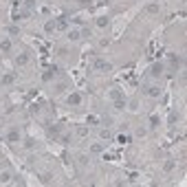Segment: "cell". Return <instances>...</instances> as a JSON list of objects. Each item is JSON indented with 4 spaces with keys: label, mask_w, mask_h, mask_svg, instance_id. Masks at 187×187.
<instances>
[{
    "label": "cell",
    "mask_w": 187,
    "mask_h": 187,
    "mask_svg": "<svg viewBox=\"0 0 187 187\" xmlns=\"http://www.w3.org/2000/svg\"><path fill=\"white\" fill-rule=\"evenodd\" d=\"M92 66H95L97 71H110V68H112V64H110V62H106V60H101V57H95Z\"/></svg>",
    "instance_id": "6da1fadb"
},
{
    "label": "cell",
    "mask_w": 187,
    "mask_h": 187,
    "mask_svg": "<svg viewBox=\"0 0 187 187\" xmlns=\"http://www.w3.org/2000/svg\"><path fill=\"white\" fill-rule=\"evenodd\" d=\"M66 104L68 106H79L82 104V95H79V92H71V95L66 97Z\"/></svg>",
    "instance_id": "7a4b0ae2"
},
{
    "label": "cell",
    "mask_w": 187,
    "mask_h": 187,
    "mask_svg": "<svg viewBox=\"0 0 187 187\" xmlns=\"http://www.w3.org/2000/svg\"><path fill=\"white\" fill-rule=\"evenodd\" d=\"M20 141V132L16 130V128H11L9 132H7V143H18Z\"/></svg>",
    "instance_id": "3957f363"
},
{
    "label": "cell",
    "mask_w": 187,
    "mask_h": 187,
    "mask_svg": "<svg viewBox=\"0 0 187 187\" xmlns=\"http://www.w3.org/2000/svg\"><path fill=\"white\" fill-rule=\"evenodd\" d=\"M13 82H16V73H7V75L0 77V84H2V86H11Z\"/></svg>",
    "instance_id": "277c9868"
},
{
    "label": "cell",
    "mask_w": 187,
    "mask_h": 187,
    "mask_svg": "<svg viewBox=\"0 0 187 187\" xmlns=\"http://www.w3.org/2000/svg\"><path fill=\"white\" fill-rule=\"evenodd\" d=\"M11 46H13V44H11V40H9V38H2V40H0V51H2V53H9V51H11Z\"/></svg>",
    "instance_id": "5b68a950"
},
{
    "label": "cell",
    "mask_w": 187,
    "mask_h": 187,
    "mask_svg": "<svg viewBox=\"0 0 187 187\" xmlns=\"http://www.w3.org/2000/svg\"><path fill=\"white\" fill-rule=\"evenodd\" d=\"M66 38L71 40V42H77V40H82V31H77V29H71L66 33Z\"/></svg>",
    "instance_id": "8992f818"
},
{
    "label": "cell",
    "mask_w": 187,
    "mask_h": 187,
    "mask_svg": "<svg viewBox=\"0 0 187 187\" xmlns=\"http://www.w3.org/2000/svg\"><path fill=\"white\" fill-rule=\"evenodd\" d=\"M57 71H60L57 66H53V68H49V71H46V73L42 75V79H44V82H51V79H53V75H55Z\"/></svg>",
    "instance_id": "52a82bcc"
},
{
    "label": "cell",
    "mask_w": 187,
    "mask_h": 187,
    "mask_svg": "<svg viewBox=\"0 0 187 187\" xmlns=\"http://www.w3.org/2000/svg\"><path fill=\"white\" fill-rule=\"evenodd\" d=\"M16 64H18V66H27V64H29V55H27V53H20V55L16 57Z\"/></svg>",
    "instance_id": "ba28073f"
},
{
    "label": "cell",
    "mask_w": 187,
    "mask_h": 187,
    "mask_svg": "<svg viewBox=\"0 0 187 187\" xmlns=\"http://www.w3.org/2000/svg\"><path fill=\"white\" fill-rule=\"evenodd\" d=\"M161 75H163V64L158 62V64L152 66V77H161Z\"/></svg>",
    "instance_id": "9c48e42d"
},
{
    "label": "cell",
    "mask_w": 187,
    "mask_h": 187,
    "mask_svg": "<svg viewBox=\"0 0 187 187\" xmlns=\"http://www.w3.org/2000/svg\"><path fill=\"white\" fill-rule=\"evenodd\" d=\"M108 24H110V20H108L106 16H101V18H97V27H99V29H106Z\"/></svg>",
    "instance_id": "30bf717a"
},
{
    "label": "cell",
    "mask_w": 187,
    "mask_h": 187,
    "mask_svg": "<svg viewBox=\"0 0 187 187\" xmlns=\"http://www.w3.org/2000/svg\"><path fill=\"white\" fill-rule=\"evenodd\" d=\"M148 95H150V97H161V88H158V86H150V88H148Z\"/></svg>",
    "instance_id": "8fae6325"
},
{
    "label": "cell",
    "mask_w": 187,
    "mask_h": 187,
    "mask_svg": "<svg viewBox=\"0 0 187 187\" xmlns=\"http://www.w3.org/2000/svg\"><path fill=\"white\" fill-rule=\"evenodd\" d=\"M90 152H92V154H101V152H104V145H101V143H92V145H90Z\"/></svg>",
    "instance_id": "7c38bea8"
},
{
    "label": "cell",
    "mask_w": 187,
    "mask_h": 187,
    "mask_svg": "<svg viewBox=\"0 0 187 187\" xmlns=\"http://www.w3.org/2000/svg\"><path fill=\"white\" fill-rule=\"evenodd\" d=\"M55 29H57V27H55V22H53V20H49V22L44 24V31H46V33H53Z\"/></svg>",
    "instance_id": "4fadbf2b"
},
{
    "label": "cell",
    "mask_w": 187,
    "mask_h": 187,
    "mask_svg": "<svg viewBox=\"0 0 187 187\" xmlns=\"http://www.w3.org/2000/svg\"><path fill=\"white\" fill-rule=\"evenodd\" d=\"M114 110H126V101L123 99H114Z\"/></svg>",
    "instance_id": "5bb4252c"
},
{
    "label": "cell",
    "mask_w": 187,
    "mask_h": 187,
    "mask_svg": "<svg viewBox=\"0 0 187 187\" xmlns=\"http://www.w3.org/2000/svg\"><path fill=\"white\" fill-rule=\"evenodd\" d=\"M11 180V174L9 172H0V183H9Z\"/></svg>",
    "instance_id": "9a60e30c"
},
{
    "label": "cell",
    "mask_w": 187,
    "mask_h": 187,
    "mask_svg": "<svg viewBox=\"0 0 187 187\" xmlns=\"http://www.w3.org/2000/svg\"><path fill=\"white\" fill-rule=\"evenodd\" d=\"M174 167H176V163H174V161H167L165 165H163V170H165V172H172Z\"/></svg>",
    "instance_id": "2e32d148"
},
{
    "label": "cell",
    "mask_w": 187,
    "mask_h": 187,
    "mask_svg": "<svg viewBox=\"0 0 187 187\" xmlns=\"http://www.w3.org/2000/svg\"><path fill=\"white\" fill-rule=\"evenodd\" d=\"M119 143H132V136L130 134H121L119 136Z\"/></svg>",
    "instance_id": "e0dca14e"
},
{
    "label": "cell",
    "mask_w": 187,
    "mask_h": 187,
    "mask_svg": "<svg viewBox=\"0 0 187 187\" xmlns=\"http://www.w3.org/2000/svg\"><path fill=\"white\" fill-rule=\"evenodd\" d=\"M55 27H57V29H62V31H66V29H68V22H66V20H60Z\"/></svg>",
    "instance_id": "ac0fdd59"
},
{
    "label": "cell",
    "mask_w": 187,
    "mask_h": 187,
    "mask_svg": "<svg viewBox=\"0 0 187 187\" xmlns=\"http://www.w3.org/2000/svg\"><path fill=\"white\" fill-rule=\"evenodd\" d=\"M24 7H27L29 11H33V9H35V0H24Z\"/></svg>",
    "instance_id": "d6986e66"
},
{
    "label": "cell",
    "mask_w": 187,
    "mask_h": 187,
    "mask_svg": "<svg viewBox=\"0 0 187 187\" xmlns=\"http://www.w3.org/2000/svg\"><path fill=\"white\" fill-rule=\"evenodd\" d=\"M99 136L104 139V141H106V139H110V130H106V128H104V130H99Z\"/></svg>",
    "instance_id": "ffe728a7"
},
{
    "label": "cell",
    "mask_w": 187,
    "mask_h": 187,
    "mask_svg": "<svg viewBox=\"0 0 187 187\" xmlns=\"http://www.w3.org/2000/svg\"><path fill=\"white\" fill-rule=\"evenodd\" d=\"M77 134H79V136H86V134H88V128H86V126H79V128H77Z\"/></svg>",
    "instance_id": "44dd1931"
},
{
    "label": "cell",
    "mask_w": 187,
    "mask_h": 187,
    "mask_svg": "<svg viewBox=\"0 0 187 187\" xmlns=\"http://www.w3.org/2000/svg\"><path fill=\"white\" fill-rule=\"evenodd\" d=\"M150 126H152V128H156V126H158V117H156V114H152V117H150Z\"/></svg>",
    "instance_id": "7402d4cb"
},
{
    "label": "cell",
    "mask_w": 187,
    "mask_h": 187,
    "mask_svg": "<svg viewBox=\"0 0 187 187\" xmlns=\"http://www.w3.org/2000/svg\"><path fill=\"white\" fill-rule=\"evenodd\" d=\"M110 97H112V99H121V92H119V88H114V90L110 92Z\"/></svg>",
    "instance_id": "603a6c76"
},
{
    "label": "cell",
    "mask_w": 187,
    "mask_h": 187,
    "mask_svg": "<svg viewBox=\"0 0 187 187\" xmlns=\"http://www.w3.org/2000/svg\"><path fill=\"white\" fill-rule=\"evenodd\" d=\"M88 123H92V126H97V123H99V119H97L95 114H88Z\"/></svg>",
    "instance_id": "cb8c5ba5"
},
{
    "label": "cell",
    "mask_w": 187,
    "mask_h": 187,
    "mask_svg": "<svg viewBox=\"0 0 187 187\" xmlns=\"http://www.w3.org/2000/svg\"><path fill=\"white\" fill-rule=\"evenodd\" d=\"M158 11V5H148V13H156Z\"/></svg>",
    "instance_id": "d4e9b609"
},
{
    "label": "cell",
    "mask_w": 187,
    "mask_h": 187,
    "mask_svg": "<svg viewBox=\"0 0 187 187\" xmlns=\"http://www.w3.org/2000/svg\"><path fill=\"white\" fill-rule=\"evenodd\" d=\"M7 31H9V35H18V33H20V29H18V27H9Z\"/></svg>",
    "instance_id": "484cf974"
},
{
    "label": "cell",
    "mask_w": 187,
    "mask_h": 187,
    "mask_svg": "<svg viewBox=\"0 0 187 187\" xmlns=\"http://www.w3.org/2000/svg\"><path fill=\"white\" fill-rule=\"evenodd\" d=\"M176 121H178V112H172L170 114V123H176Z\"/></svg>",
    "instance_id": "4316f807"
},
{
    "label": "cell",
    "mask_w": 187,
    "mask_h": 187,
    "mask_svg": "<svg viewBox=\"0 0 187 187\" xmlns=\"http://www.w3.org/2000/svg\"><path fill=\"white\" fill-rule=\"evenodd\" d=\"M77 161H79V163H82V165H88V156H86V154H82V156H79V158H77Z\"/></svg>",
    "instance_id": "83f0119b"
},
{
    "label": "cell",
    "mask_w": 187,
    "mask_h": 187,
    "mask_svg": "<svg viewBox=\"0 0 187 187\" xmlns=\"http://www.w3.org/2000/svg\"><path fill=\"white\" fill-rule=\"evenodd\" d=\"M180 62H183V60H180V57H176V55H172V66H178V64H180Z\"/></svg>",
    "instance_id": "f1b7e54d"
},
{
    "label": "cell",
    "mask_w": 187,
    "mask_h": 187,
    "mask_svg": "<svg viewBox=\"0 0 187 187\" xmlns=\"http://www.w3.org/2000/svg\"><path fill=\"white\" fill-rule=\"evenodd\" d=\"M130 110H139V101H136V99L130 101Z\"/></svg>",
    "instance_id": "f546056e"
}]
</instances>
